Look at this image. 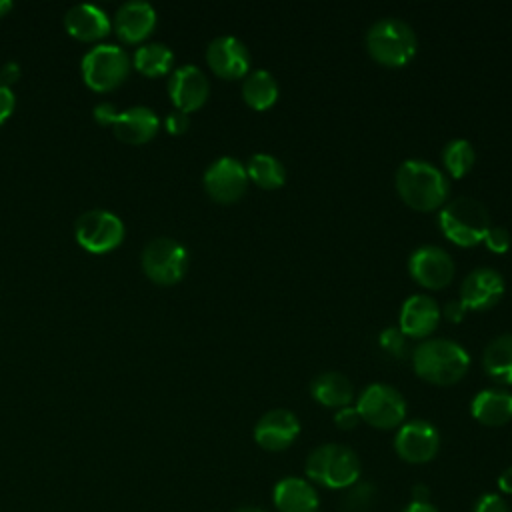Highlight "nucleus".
Listing matches in <instances>:
<instances>
[{
	"instance_id": "obj_18",
	"label": "nucleus",
	"mask_w": 512,
	"mask_h": 512,
	"mask_svg": "<svg viewBox=\"0 0 512 512\" xmlns=\"http://www.w3.org/2000/svg\"><path fill=\"white\" fill-rule=\"evenodd\" d=\"M156 26V10L142 0L124 2L114 14V30L124 42L144 40Z\"/></svg>"
},
{
	"instance_id": "obj_29",
	"label": "nucleus",
	"mask_w": 512,
	"mask_h": 512,
	"mask_svg": "<svg viewBox=\"0 0 512 512\" xmlns=\"http://www.w3.org/2000/svg\"><path fill=\"white\" fill-rule=\"evenodd\" d=\"M376 500V488L370 482H356L344 490L340 512H368Z\"/></svg>"
},
{
	"instance_id": "obj_16",
	"label": "nucleus",
	"mask_w": 512,
	"mask_h": 512,
	"mask_svg": "<svg viewBox=\"0 0 512 512\" xmlns=\"http://www.w3.org/2000/svg\"><path fill=\"white\" fill-rule=\"evenodd\" d=\"M504 294V278L498 270L480 266L468 272L460 284V302L472 310L492 308Z\"/></svg>"
},
{
	"instance_id": "obj_20",
	"label": "nucleus",
	"mask_w": 512,
	"mask_h": 512,
	"mask_svg": "<svg viewBox=\"0 0 512 512\" xmlns=\"http://www.w3.org/2000/svg\"><path fill=\"white\" fill-rule=\"evenodd\" d=\"M64 26L70 36L82 42H92L110 32V18L96 4H76L66 12Z\"/></svg>"
},
{
	"instance_id": "obj_21",
	"label": "nucleus",
	"mask_w": 512,
	"mask_h": 512,
	"mask_svg": "<svg viewBox=\"0 0 512 512\" xmlns=\"http://www.w3.org/2000/svg\"><path fill=\"white\" fill-rule=\"evenodd\" d=\"M112 130L126 144H144L158 132V116L148 106H132L118 112Z\"/></svg>"
},
{
	"instance_id": "obj_30",
	"label": "nucleus",
	"mask_w": 512,
	"mask_h": 512,
	"mask_svg": "<svg viewBox=\"0 0 512 512\" xmlns=\"http://www.w3.org/2000/svg\"><path fill=\"white\" fill-rule=\"evenodd\" d=\"M380 346L392 354V356H402L404 350H406V336L402 334L400 328H394V326H388L380 332Z\"/></svg>"
},
{
	"instance_id": "obj_36",
	"label": "nucleus",
	"mask_w": 512,
	"mask_h": 512,
	"mask_svg": "<svg viewBox=\"0 0 512 512\" xmlns=\"http://www.w3.org/2000/svg\"><path fill=\"white\" fill-rule=\"evenodd\" d=\"M118 116V110L112 102H100L94 106V120L102 126H112Z\"/></svg>"
},
{
	"instance_id": "obj_37",
	"label": "nucleus",
	"mask_w": 512,
	"mask_h": 512,
	"mask_svg": "<svg viewBox=\"0 0 512 512\" xmlns=\"http://www.w3.org/2000/svg\"><path fill=\"white\" fill-rule=\"evenodd\" d=\"M442 314L450 322H460L464 318V314H466V306L460 300H448L444 304V308H442Z\"/></svg>"
},
{
	"instance_id": "obj_13",
	"label": "nucleus",
	"mask_w": 512,
	"mask_h": 512,
	"mask_svg": "<svg viewBox=\"0 0 512 512\" xmlns=\"http://www.w3.org/2000/svg\"><path fill=\"white\" fill-rule=\"evenodd\" d=\"M300 434V422L294 412L286 408H274L262 414L254 426V440L268 452L286 450Z\"/></svg>"
},
{
	"instance_id": "obj_6",
	"label": "nucleus",
	"mask_w": 512,
	"mask_h": 512,
	"mask_svg": "<svg viewBox=\"0 0 512 512\" xmlns=\"http://www.w3.org/2000/svg\"><path fill=\"white\" fill-rule=\"evenodd\" d=\"M356 410L366 424L380 430H390L404 424L406 400L394 386L374 382L362 390Z\"/></svg>"
},
{
	"instance_id": "obj_27",
	"label": "nucleus",
	"mask_w": 512,
	"mask_h": 512,
	"mask_svg": "<svg viewBox=\"0 0 512 512\" xmlns=\"http://www.w3.org/2000/svg\"><path fill=\"white\" fill-rule=\"evenodd\" d=\"M174 62V54L166 44L160 42H150V44H142L140 48H136L134 52V66L138 72H142L144 76H162L172 68Z\"/></svg>"
},
{
	"instance_id": "obj_24",
	"label": "nucleus",
	"mask_w": 512,
	"mask_h": 512,
	"mask_svg": "<svg viewBox=\"0 0 512 512\" xmlns=\"http://www.w3.org/2000/svg\"><path fill=\"white\" fill-rule=\"evenodd\" d=\"M482 366L492 380L512 384V334H500L488 342L482 354Z\"/></svg>"
},
{
	"instance_id": "obj_31",
	"label": "nucleus",
	"mask_w": 512,
	"mask_h": 512,
	"mask_svg": "<svg viewBox=\"0 0 512 512\" xmlns=\"http://www.w3.org/2000/svg\"><path fill=\"white\" fill-rule=\"evenodd\" d=\"M492 252H506L510 248V232L504 226H490L484 240H482Z\"/></svg>"
},
{
	"instance_id": "obj_23",
	"label": "nucleus",
	"mask_w": 512,
	"mask_h": 512,
	"mask_svg": "<svg viewBox=\"0 0 512 512\" xmlns=\"http://www.w3.org/2000/svg\"><path fill=\"white\" fill-rule=\"evenodd\" d=\"M312 396L328 408H344L350 406L354 398V386L342 372L328 370L318 374L310 384Z\"/></svg>"
},
{
	"instance_id": "obj_28",
	"label": "nucleus",
	"mask_w": 512,
	"mask_h": 512,
	"mask_svg": "<svg viewBox=\"0 0 512 512\" xmlns=\"http://www.w3.org/2000/svg\"><path fill=\"white\" fill-rule=\"evenodd\" d=\"M476 152L466 138H454L442 148V164L454 178H462L474 164Z\"/></svg>"
},
{
	"instance_id": "obj_2",
	"label": "nucleus",
	"mask_w": 512,
	"mask_h": 512,
	"mask_svg": "<svg viewBox=\"0 0 512 512\" xmlns=\"http://www.w3.org/2000/svg\"><path fill=\"white\" fill-rule=\"evenodd\" d=\"M412 364L420 378L438 386H450L466 374L470 358L454 340L428 338L414 348Z\"/></svg>"
},
{
	"instance_id": "obj_43",
	"label": "nucleus",
	"mask_w": 512,
	"mask_h": 512,
	"mask_svg": "<svg viewBox=\"0 0 512 512\" xmlns=\"http://www.w3.org/2000/svg\"><path fill=\"white\" fill-rule=\"evenodd\" d=\"M234 512H264V510H258V508H238V510H234Z\"/></svg>"
},
{
	"instance_id": "obj_17",
	"label": "nucleus",
	"mask_w": 512,
	"mask_h": 512,
	"mask_svg": "<svg viewBox=\"0 0 512 512\" xmlns=\"http://www.w3.org/2000/svg\"><path fill=\"white\" fill-rule=\"evenodd\" d=\"M440 322V306L428 294H414L400 308V330L410 338L430 336Z\"/></svg>"
},
{
	"instance_id": "obj_33",
	"label": "nucleus",
	"mask_w": 512,
	"mask_h": 512,
	"mask_svg": "<svg viewBox=\"0 0 512 512\" xmlns=\"http://www.w3.org/2000/svg\"><path fill=\"white\" fill-rule=\"evenodd\" d=\"M360 414L356 410V406H344V408H338V412L334 414V424L340 428V430H352L360 424Z\"/></svg>"
},
{
	"instance_id": "obj_42",
	"label": "nucleus",
	"mask_w": 512,
	"mask_h": 512,
	"mask_svg": "<svg viewBox=\"0 0 512 512\" xmlns=\"http://www.w3.org/2000/svg\"><path fill=\"white\" fill-rule=\"evenodd\" d=\"M12 10V2L10 0H0V18L6 16Z\"/></svg>"
},
{
	"instance_id": "obj_34",
	"label": "nucleus",
	"mask_w": 512,
	"mask_h": 512,
	"mask_svg": "<svg viewBox=\"0 0 512 512\" xmlns=\"http://www.w3.org/2000/svg\"><path fill=\"white\" fill-rule=\"evenodd\" d=\"M14 106H16V96L12 88L0 82V124L10 118V114L14 112Z\"/></svg>"
},
{
	"instance_id": "obj_8",
	"label": "nucleus",
	"mask_w": 512,
	"mask_h": 512,
	"mask_svg": "<svg viewBox=\"0 0 512 512\" xmlns=\"http://www.w3.org/2000/svg\"><path fill=\"white\" fill-rule=\"evenodd\" d=\"M188 266L186 248L174 238L160 236L150 240L142 250V268L156 284H176Z\"/></svg>"
},
{
	"instance_id": "obj_10",
	"label": "nucleus",
	"mask_w": 512,
	"mask_h": 512,
	"mask_svg": "<svg viewBox=\"0 0 512 512\" xmlns=\"http://www.w3.org/2000/svg\"><path fill=\"white\" fill-rule=\"evenodd\" d=\"M440 448V434L428 420H408L394 436L396 454L408 464L430 462Z\"/></svg>"
},
{
	"instance_id": "obj_38",
	"label": "nucleus",
	"mask_w": 512,
	"mask_h": 512,
	"mask_svg": "<svg viewBox=\"0 0 512 512\" xmlns=\"http://www.w3.org/2000/svg\"><path fill=\"white\" fill-rule=\"evenodd\" d=\"M18 78H20V66H18V62H6V64L2 66V70H0V82L6 84V86H10V84L18 82Z\"/></svg>"
},
{
	"instance_id": "obj_19",
	"label": "nucleus",
	"mask_w": 512,
	"mask_h": 512,
	"mask_svg": "<svg viewBox=\"0 0 512 512\" xmlns=\"http://www.w3.org/2000/svg\"><path fill=\"white\" fill-rule=\"evenodd\" d=\"M272 502L278 512H318L320 498L310 480L286 476L276 482Z\"/></svg>"
},
{
	"instance_id": "obj_9",
	"label": "nucleus",
	"mask_w": 512,
	"mask_h": 512,
	"mask_svg": "<svg viewBox=\"0 0 512 512\" xmlns=\"http://www.w3.org/2000/svg\"><path fill=\"white\" fill-rule=\"evenodd\" d=\"M74 234L82 248L94 254H104L122 242L124 224L108 210H88L76 220Z\"/></svg>"
},
{
	"instance_id": "obj_26",
	"label": "nucleus",
	"mask_w": 512,
	"mask_h": 512,
	"mask_svg": "<svg viewBox=\"0 0 512 512\" xmlns=\"http://www.w3.org/2000/svg\"><path fill=\"white\" fill-rule=\"evenodd\" d=\"M246 172H248L250 180H254L260 188H266V190H274V188L282 186L286 180L284 164L276 156L266 154V152L252 154L248 158Z\"/></svg>"
},
{
	"instance_id": "obj_5",
	"label": "nucleus",
	"mask_w": 512,
	"mask_h": 512,
	"mask_svg": "<svg viewBox=\"0 0 512 512\" xmlns=\"http://www.w3.org/2000/svg\"><path fill=\"white\" fill-rule=\"evenodd\" d=\"M438 226L454 244L476 246L484 240L490 228V214L480 200L472 196H456L442 206Z\"/></svg>"
},
{
	"instance_id": "obj_1",
	"label": "nucleus",
	"mask_w": 512,
	"mask_h": 512,
	"mask_svg": "<svg viewBox=\"0 0 512 512\" xmlns=\"http://www.w3.org/2000/svg\"><path fill=\"white\" fill-rule=\"evenodd\" d=\"M400 198L414 210L430 212L444 204L450 182L446 174L432 162L422 158L404 160L394 176Z\"/></svg>"
},
{
	"instance_id": "obj_15",
	"label": "nucleus",
	"mask_w": 512,
	"mask_h": 512,
	"mask_svg": "<svg viewBox=\"0 0 512 512\" xmlns=\"http://www.w3.org/2000/svg\"><path fill=\"white\" fill-rule=\"evenodd\" d=\"M208 66L220 78H242L250 68V52L246 44L230 34L216 36L206 48Z\"/></svg>"
},
{
	"instance_id": "obj_7",
	"label": "nucleus",
	"mask_w": 512,
	"mask_h": 512,
	"mask_svg": "<svg viewBox=\"0 0 512 512\" xmlns=\"http://www.w3.org/2000/svg\"><path fill=\"white\" fill-rule=\"evenodd\" d=\"M130 70V58L116 44H98L82 58L84 82L96 92H108L122 84Z\"/></svg>"
},
{
	"instance_id": "obj_22",
	"label": "nucleus",
	"mask_w": 512,
	"mask_h": 512,
	"mask_svg": "<svg viewBox=\"0 0 512 512\" xmlns=\"http://www.w3.org/2000/svg\"><path fill=\"white\" fill-rule=\"evenodd\" d=\"M472 416L484 426H504L512 420V392L504 388L480 390L470 404Z\"/></svg>"
},
{
	"instance_id": "obj_32",
	"label": "nucleus",
	"mask_w": 512,
	"mask_h": 512,
	"mask_svg": "<svg viewBox=\"0 0 512 512\" xmlns=\"http://www.w3.org/2000/svg\"><path fill=\"white\" fill-rule=\"evenodd\" d=\"M474 512H510V510L500 494H482L474 504Z\"/></svg>"
},
{
	"instance_id": "obj_25",
	"label": "nucleus",
	"mask_w": 512,
	"mask_h": 512,
	"mask_svg": "<svg viewBox=\"0 0 512 512\" xmlns=\"http://www.w3.org/2000/svg\"><path fill=\"white\" fill-rule=\"evenodd\" d=\"M242 96H244V102L254 110H266L278 98V82L268 70H262V68L252 70L244 76Z\"/></svg>"
},
{
	"instance_id": "obj_4",
	"label": "nucleus",
	"mask_w": 512,
	"mask_h": 512,
	"mask_svg": "<svg viewBox=\"0 0 512 512\" xmlns=\"http://www.w3.org/2000/svg\"><path fill=\"white\" fill-rule=\"evenodd\" d=\"M416 34L412 26L396 16L376 20L366 32V48L370 56L384 66H404L416 54Z\"/></svg>"
},
{
	"instance_id": "obj_12",
	"label": "nucleus",
	"mask_w": 512,
	"mask_h": 512,
	"mask_svg": "<svg viewBox=\"0 0 512 512\" xmlns=\"http://www.w3.org/2000/svg\"><path fill=\"white\" fill-rule=\"evenodd\" d=\"M408 272L424 288H444L454 276V260L444 248L424 244L410 254Z\"/></svg>"
},
{
	"instance_id": "obj_35",
	"label": "nucleus",
	"mask_w": 512,
	"mask_h": 512,
	"mask_svg": "<svg viewBox=\"0 0 512 512\" xmlns=\"http://www.w3.org/2000/svg\"><path fill=\"white\" fill-rule=\"evenodd\" d=\"M188 124H190L188 114H186V112H180V110H172V112L166 116V120H164V126H166V130H168L170 134H182V132H186Z\"/></svg>"
},
{
	"instance_id": "obj_41",
	"label": "nucleus",
	"mask_w": 512,
	"mask_h": 512,
	"mask_svg": "<svg viewBox=\"0 0 512 512\" xmlns=\"http://www.w3.org/2000/svg\"><path fill=\"white\" fill-rule=\"evenodd\" d=\"M412 500H416V502H428V488L422 486V484L414 486V490H412Z\"/></svg>"
},
{
	"instance_id": "obj_40",
	"label": "nucleus",
	"mask_w": 512,
	"mask_h": 512,
	"mask_svg": "<svg viewBox=\"0 0 512 512\" xmlns=\"http://www.w3.org/2000/svg\"><path fill=\"white\" fill-rule=\"evenodd\" d=\"M402 512H438V508L432 506L430 500H428V502H416V500H412Z\"/></svg>"
},
{
	"instance_id": "obj_11",
	"label": "nucleus",
	"mask_w": 512,
	"mask_h": 512,
	"mask_svg": "<svg viewBox=\"0 0 512 512\" xmlns=\"http://www.w3.org/2000/svg\"><path fill=\"white\" fill-rule=\"evenodd\" d=\"M204 188L210 198L216 202H234L238 200L248 186L246 166L232 156L216 158L204 172Z\"/></svg>"
},
{
	"instance_id": "obj_39",
	"label": "nucleus",
	"mask_w": 512,
	"mask_h": 512,
	"mask_svg": "<svg viewBox=\"0 0 512 512\" xmlns=\"http://www.w3.org/2000/svg\"><path fill=\"white\" fill-rule=\"evenodd\" d=\"M498 488L504 494H512V466L506 468L500 476H498Z\"/></svg>"
},
{
	"instance_id": "obj_3",
	"label": "nucleus",
	"mask_w": 512,
	"mask_h": 512,
	"mask_svg": "<svg viewBox=\"0 0 512 512\" xmlns=\"http://www.w3.org/2000/svg\"><path fill=\"white\" fill-rule=\"evenodd\" d=\"M304 470L312 484L330 490H346L360 480V458L352 448L330 442L308 454Z\"/></svg>"
},
{
	"instance_id": "obj_14",
	"label": "nucleus",
	"mask_w": 512,
	"mask_h": 512,
	"mask_svg": "<svg viewBox=\"0 0 512 512\" xmlns=\"http://www.w3.org/2000/svg\"><path fill=\"white\" fill-rule=\"evenodd\" d=\"M210 92V84L206 74L194 66V64H184L178 66L168 80V94L176 110L180 112H192L198 110Z\"/></svg>"
}]
</instances>
